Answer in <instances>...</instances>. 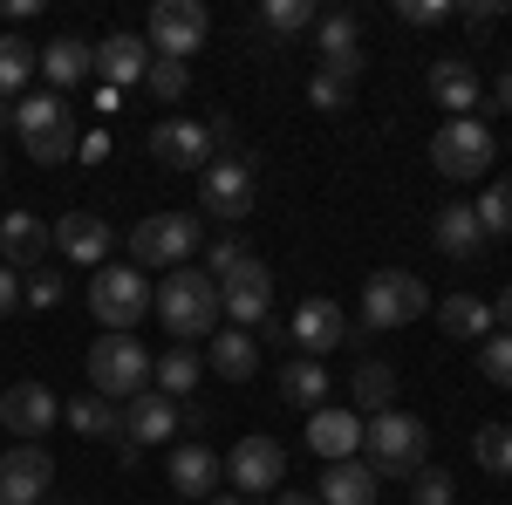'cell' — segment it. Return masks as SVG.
<instances>
[{
    "label": "cell",
    "instance_id": "1",
    "mask_svg": "<svg viewBox=\"0 0 512 505\" xmlns=\"http://www.w3.org/2000/svg\"><path fill=\"white\" fill-rule=\"evenodd\" d=\"M424 458H431V430H424V417L383 410V417L362 424V465L376 471V478H417Z\"/></svg>",
    "mask_w": 512,
    "mask_h": 505
},
{
    "label": "cell",
    "instance_id": "2",
    "mask_svg": "<svg viewBox=\"0 0 512 505\" xmlns=\"http://www.w3.org/2000/svg\"><path fill=\"white\" fill-rule=\"evenodd\" d=\"M151 308L164 314V328H171L178 342H198V335H212V328H219V280H212V273L171 267Z\"/></svg>",
    "mask_w": 512,
    "mask_h": 505
},
{
    "label": "cell",
    "instance_id": "3",
    "mask_svg": "<svg viewBox=\"0 0 512 505\" xmlns=\"http://www.w3.org/2000/svg\"><path fill=\"white\" fill-rule=\"evenodd\" d=\"M14 130H21V151L35 157V164H69V157L82 151L76 110H69L62 96H28V103H14Z\"/></svg>",
    "mask_w": 512,
    "mask_h": 505
},
{
    "label": "cell",
    "instance_id": "4",
    "mask_svg": "<svg viewBox=\"0 0 512 505\" xmlns=\"http://www.w3.org/2000/svg\"><path fill=\"white\" fill-rule=\"evenodd\" d=\"M151 301H158V294H151L144 267H117V260H110V267L89 273V314H96L110 335H130V328L151 314Z\"/></svg>",
    "mask_w": 512,
    "mask_h": 505
},
{
    "label": "cell",
    "instance_id": "5",
    "mask_svg": "<svg viewBox=\"0 0 512 505\" xmlns=\"http://www.w3.org/2000/svg\"><path fill=\"white\" fill-rule=\"evenodd\" d=\"M89 389L96 396H110V403H130V396H144L151 389V355L137 335H96V349H89Z\"/></svg>",
    "mask_w": 512,
    "mask_h": 505
},
{
    "label": "cell",
    "instance_id": "6",
    "mask_svg": "<svg viewBox=\"0 0 512 505\" xmlns=\"http://www.w3.org/2000/svg\"><path fill=\"white\" fill-rule=\"evenodd\" d=\"M424 308H431V287H424L417 273L383 267V273L362 280V335H369V328H410Z\"/></svg>",
    "mask_w": 512,
    "mask_h": 505
},
{
    "label": "cell",
    "instance_id": "7",
    "mask_svg": "<svg viewBox=\"0 0 512 505\" xmlns=\"http://www.w3.org/2000/svg\"><path fill=\"white\" fill-rule=\"evenodd\" d=\"M198 253V219L192 212H158V219H137V233H130V267H144V273H171V267H185Z\"/></svg>",
    "mask_w": 512,
    "mask_h": 505
},
{
    "label": "cell",
    "instance_id": "8",
    "mask_svg": "<svg viewBox=\"0 0 512 505\" xmlns=\"http://www.w3.org/2000/svg\"><path fill=\"white\" fill-rule=\"evenodd\" d=\"M492 157H499V144H492V130L478 117H444L437 123V137H431V164L444 171V178H485L492 171Z\"/></svg>",
    "mask_w": 512,
    "mask_h": 505
},
{
    "label": "cell",
    "instance_id": "9",
    "mask_svg": "<svg viewBox=\"0 0 512 505\" xmlns=\"http://www.w3.org/2000/svg\"><path fill=\"white\" fill-rule=\"evenodd\" d=\"M205 35H212V14L198 0H158L151 7V28H144L151 55H164V62H192L198 48H205Z\"/></svg>",
    "mask_w": 512,
    "mask_h": 505
},
{
    "label": "cell",
    "instance_id": "10",
    "mask_svg": "<svg viewBox=\"0 0 512 505\" xmlns=\"http://www.w3.org/2000/svg\"><path fill=\"white\" fill-rule=\"evenodd\" d=\"M280 478H287V451H280L274 437H239V444H233V458H226V485H233L239 499L280 492Z\"/></svg>",
    "mask_w": 512,
    "mask_h": 505
},
{
    "label": "cell",
    "instance_id": "11",
    "mask_svg": "<svg viewBox=\"0 0 512 505\" xmlns=\"http://www.w3.org/2000/svg\"><path fill=\"white\" fill-rule=\"evenodd\" d=\"M55 492V458L41 444H7L0 451V505H41Z\"/></svg>",
    "mask_w": 512,
    "mask_h": 505
},
{
    "label": "cell",
    "instance_id": "12",
    "mask_svg": "<svg viewBox=\"0 0 512 505\" xmlns=\"http://www.w3.org/2000/svg\"><path fill=\"white\" fill-rule=\"evenodd\" d=\"M55 417H62V403H55L48 383H7L0 389V430H7V437L35 444V437L55 430Z\"/></svg>",
    "mask_w": 512,
    "mask_h": 505
},
{
    "label": "cell",
    "instance_id": "13",
    "mask_svg": "<svg viewBox=\"0 0 512 505\" xmlns=\"http://www.w3.org/2000/svg\"><path fill=\"white\" fill-rule=\"evenodd\" d=\"M198 198L212 219H246L253 212V157H219L198 171Z\"/></svg>",
    "mask_w": 512,
    "mask_h": 505
},
{
    "label": "cell",
    "instance_id": "14",
    "mask_svg": "<svg viewBox=\"0 0 512 505\" xmlns=\"http://www.w3.org/2000/svg\"><path fill=\"white\" fill-rule=\"evenodd\" d=\"M267 308H274V273H267V260H246L239 273L219 280V314H226L233 328H260Z\"/></svg>",
    "mask_w": 512,
    "mask_h": 505
},
{
    "label": "cell",
    "instance_id": "15",
    "mask_svg": "<svg viewBox=\"0 0 512 505\" xmlns=\"http://www.w3.org/2000/svg\"><path fill=\"white\" fill-rule=\"evenodd\" d=\"M315 55H321V76H335V82L362 76V21L349 7H335V14L315 21Z\"/></svg>",
    "mask_w": 512,
    "mask_h": 505
},
{
    "label": "cell",
    "instance_id": "16",
    "mask_svg": "<svg viewBox=\"0 0 512 505\" xmlns=\"http://www.w3.org/2000/svg\"><path fill=\"white\" fill-rule=\"evenodd\" d=\"M151 157H158L164 171H205L212 164V130L192 117H164L151 130Z\"/></svg>",
    "mask_w": 512,
    "mask_h": 505
},
{
    "label": "cell",
    "instance_id": "17",
    "mask_svg": "<svg viewBox=\"0 0 512 505\" xmlns=\"http://www.w3.org/2000/svg\"><path fill=\"white\" fill-rule=\"evenodd\" d=\"M287 335H294V349H301V355H315V362H321L328 349H342L355 328L342 321L335 301H321V294H315V301H301V308H294V328H287Z\"/></svg>",
    "mask_w": 512,
    "mask_h": 505
},
{
    "label": "cell",
    "instance_id": "18",
    "mask_svg": "<svg viewBox=\"0 0 512 505\" xmlns=\"http://www.w3.org/2000/svg\"><path fill=\"white\" fill-rule=\"evenodd\" d=\"M164 471H171V492H185V499H212L219 492V478H226V465H219V451L212 444H178L171 458H164Z\"/></svg>",
    "mask_w": 512,
    "mask_h": 505
},
{
    "label": "cell",
    "instance_id": "19",
    "mask_svg": "<svg viewBox=\"0 0 512 505\" xmlns=\"http://www.w3.org/2000/svg\"><path fill=\"white\" fill-rule=\"evenodd\" d=\"M164 437H178V403L158 396V389H144V396H130L123 403V444H164Z\"/></svg>",
    "mask_w": 512,
    "mask_h": 505
},
{
    "label": "cell",
    "instance_id": "20",
    "mask_svg": "<svg viewBox=\"0 0 512 505\" xmlns=\"http://www.w3.org/2000/svg\"><path fill=\"white\" fill-rule=\"evenodd\" d=\"M308 451H315L321 465H342L362 451V417L355 410H315L308 417Z\"/></svg>",
    "mask_w": 512,
    "mask_h": 505
},
{
    "label": "cell",
    "instance_id": "21",
    "mask_svg": "<svg viewBox=\"0 0 512 505\" xmlns=\"http://www.w3.org/2000/svg\"><path fill=\"white\" fill-rule=\"evenodd\" d=\"M55 246V226L35 212H7L0 219V267H41V253Z\"/></svg>",
    "mask_w": 512,
    "mask_h": 505
},
{
    "label": "cell",
    "instance_id": "22",
    "mask_svg": "<svg viewBox=\"0 0 512 505\" xmlns=\"http://www.w3.org/2000/svg\"><path fill=\"white\" fill-rule=\"evenodd\" d=\"M431 96H437V110L472 117L478 96H485V82H478V69L465 62V55H444V62H431Z\"/></svg>",
    "mask_w": 512,
    "mask_h": 505
},
{
    "label": "cell",
    "instance_id": "23",
    "mask_svg": "<svg viewBox=\"0 0 512 505\" xmlns=\"http://www.w3.org/2000/svg\"><path fill=\"white\" fill-rule=\"evenodd\" d=\"M376 492H383V478L362 458H342V465H321L315 505H376Z\"/></svg>",
    "mask_w": 512,
    "mask_h": 505
},
{
    "label": "cell",
    "instance_id": "24",
    "mask_svg": "<svg viewBox=\"0 0 512 505\" xmlns=\"http://www.w3.org/2000/svg\"><path fill=\"white\" fill-rule=\"evenodd\" d=\"M55 246H62L76 267H110V226H103L96 212H69V219H55Z\"/></svg>",
    "mask_w": 512,
    "mask_h": 505
},
{
    "label": "cell",
    "instance_id": "25",
    "mask_svg": "<svg viewBox=\"0 0 512 505\" xmlns=\"http://www.w3.org/2000/svg\"><path fill=\"white\" fill-rule=\"evenodd\" d=\"M96 69H103V89H130V82L151 76V41L144 35H110L96 48Z\"/></svg>",
    "mask_w": 512,
    "mask_h": 505
},
{
    "label": "cell",
    "instance_id": "26",
    "mask_svg": "<svg viewBox=\"0 0 512 505\" xmlns=\"http://www.w3.org/2000/svg\"><path fill=\"white\" fill-rule=\"evenodd\" d=\"M212 376L219 383H253L260 376V342L246 335V328H212Z\"/></svg>",
    "mask_w": 512,
    "mask_h": 505
},
{
    "label": "cell",
    "instance_id": "27",
    "mask_svg": "<svg viewBox=\"0 0 512 505\" xmlns=\"http://www.w3.org/2000/svg\"><path fill=\"white\" fill-rule=\"evenodd\" d=\"M431 239H437V253H444V260H478V253H485V233H478V212H472V205H437Z\"/></svg>",
    "mask_w": 512,
    "mask_h": 505
},
{
    "label": "cell",
    "instance_id": "28",
    "mask_svg": "<svg viewBox=\"0 0 512 505\" xmlns=\"http://www.w3.org/2000/svg\"><path fill=\"white\" fill-rule=\"evenodd\" d=\"M89 69H96V48L82 35H55L48 48H41V76L55 82V89H76V82H89Z\"/></svg>",
    "mask_w": 512,
    "mask_h": 505
},
{
    "label": "cell",
    "instance_id": "29",
    "mask_svg": "<svg viewBox=\"0 0 512 505\" xmlns=\"http://www.w3.org/2000/svg\"><path fill=\"white\" fill-rule=\"evenodd\" d=\"M274 383H280V396H287L294 410H308V417H315V410H328V369H321L315 355H294Z\"/></svg>",
    "mask_w": 512,
    "mask_h": 505
},
{
    "label": "cell",
    "instance_id": "30",
    "mask_svg": "<svg viewBox=\"0 0 512 505\" xmlns=\"http://www.w3.org/2000/svg\"><path fill=\"white\" fill-rule=\"evenodd\" d=\"M437 328H444L451 342H485V335H492V308H485L478 294H444V301H437Z\"/></svg>",
    "mask_w": 512,
    "mask_h": 505
},
{
    "label": "cell",
    "instance_id": "31",
    "mask_svg": "<svg viewBox=\"0 0 512 505\" xmlns=\"http://www.w3.org/2000/svg\"><path fill=\"white\" fill-rule=\"evenodd\" d=\"M62 417H69V430H82V437H123V403L96 396V389H82L76 403H62Z\"/></svg>",
    "mask_w": 512,
    "mask_h": 505
},
{
    "label": "cell",
    "instance_id": "32",
    "mask_svg": "<svg viewBox=\"0 0 512 505\" xmlns=\"http://www.w3.org/2000/svg\"><path fill=\"white\" fill-rule=\"evenodd\" d=\"M349 396H355L362 417H383V410L396 403V369L390 362H362V369L349 376Z\"/></svg>",
    "mask_w": 512,
    "mask_h": 505
},
{
    "label": "cell",
    "instance_id": "33",
    "mask_svg": "<svg viewBox=\"0 0 512 505\" xmlns=\"http://www.w3.org/2000/svg\"><path fill=\"white\" fill-rule=\"evenodd\" d=\"M35 69H41V48H28L21 35H0V103H7V96H21Z\"/></svg>",
    "mask_w": 512,
    "mask_h": 505
},
{
    "label": "cell",
    "instance_id": "34",
    "mask_svg": "<svg viewBox=\"0 0 512 505\" xmlns=\"http://www.w3.org/2000/svg\"><path fill=\"white\" fill-rule=\"evenodd\" d=\"M198 369H205V362H198L192 349H171L164 362H151V389L178 403V396H192V389H198Z\"/></svg>",
    "mask_w": 512,
    "mask_h": 505
},
{
    "label": "cell",
    "instance_id": "35",
    "mask_svg": "<svg viewBox=\"0 0 512 505\" xmlns=\"http://www.w3.org/2000/svg\"><path fill=\"white\" fill-rule=\"evenodd\" d=\"M478 233L485 239H506L512 233V178H492V185H485V192H478Z\"/></svg>",
    "mask_w": 512,
    "mask_h": 505
},
{
    "label": "cell",
    "instance_id": "36",
    "mask_svg": "<svg viewBox=\"0 0 512 505\" xmlns=\"http://www.w3.org/2000/svg\"><path fill=\"white\" fill-rule=\"evenodd\" d=\"M472 458H478V471L512 478V424H485V430L472 437Z\"/></svg>",
    "mask_w": 512,
    "mask_h": 505
},
{
    "label": "cell",
    "instance_id": "37",
    "mask_svg": "<svg viewBox=\"0 0 512 505\" xmlns=\"http://www.w3.org/2000/svg\"><path fill=\"white\" fill-rule=\"evenodd\" d=\"M321 14H315V0H267V7H260V28H267V35H301V28H315Z\"/></svg>",
    "mask_w": 512,
    "mask_h": 505
},
{
    "label": "cell",
    "instance_id": "38",
    "mask_svg": "<svg viewBox=\"0 0 512 505\" xmlns=\"http://www.w3.org/2000/svg\"><path fill=\"white\" fill-rule=\"evenodd\" d=\"M478 376L492 389H512V335H485V349H478Z\"/></svg>",
    "mask_w": 512,
    "mask_h": 505
},
{
    "label": "cell",
    "instance_id": "39",
    "mask_svg": "<svg viewBox=\"0 0 512 505\" xmlns=\"http://www.w3.org/2000/svg\"><path fill=\"white\" fill-rule=\"evenodd\" d=\"M151 96H158V103H178V96H185V89H192V69H185V62H164V55H151Z\"/></svg>",
    "mask_w": 512,
    "mask_h": 505
},
{
    "label": "cell",
    "instance_id": "40",
    "mask_svg": "<svg viewBox=\"0 0 512 505\" xmlns=\"http://www.w3.org/2000/svg\"><path fill=\"white\" fill-rule=\"evenodd\" d=\"M451 499H458V485H451V471H444V465H424V471H417V492H410V505H451Z\"/></svg>",
    "mask_w": 512,
    "mask_h": 505
},
{
    "label": "cell",
    "instance_id": "41",
    "mask_svg": "<svg viewBox=\"0 0 512 505\" xmlns=\"http://www.w3.org/2000/svg\"><path fill=\"white\" fill-rule=\"evenodd\" d=\"M396 21H410V28H444V21H451V0H396Z\"/></svg>",
    "mask_w": 512,
    "mask_h": 505
},
{
    "label": "cell",
    "instance_id": "42",
    "mask_svg": "<svg viewBox=\"0 0 512 505\" xmlns=\"http://www.w3.org/2000/svg\"><path fill=\"white\" fill-rule=\"evenodd\" d=\"M62 301V273H21V308H55Z\"/></svg>",
    "mask_w": 512,
    "mask_h": 505
},
{
    "label": "cell",
    "instance_id": "43",
    "mask_svg": "<svg viewBox=\"0 0 512 505\" xmlns=\"http://www.w3.org/2000/svg\"><path fill=\"white\" fill-rule=\"evenodd\" d=\"M308 103H315V110H328V117H335V110H349V82H335V76H321V69H315Z\"/></svg>",
    "mask_w": 512,
    "mask_h": 505
},
{
    "label": "cell",
    "instance_id": "44",
    "mask_svg": "<svg viewBox=\"0 0 512 505\" xmlns=\"http://www.w3.org/2000/svg\"><path fill=\"white\" fill-rule=\"evenodd\" d=\"M246 260H253V253H246L239 239H219V246H212V260H205V273H219V280H226V273H239Z\"/></svg>",
    "mask_w": 512,
    "mask_h": 505
},
{
    "label": "cell",
    "instance_id": "45",
    "mask_svg": "<svg viewBox=\"0 0 512 505\" xmlns=\"http://www.w3.org/2000/svg\"><path fill=\"white\" fill-rule=\"evenodd\" d=\"M465 21H472V28H492V21H506V0H472V7H465Z\"/></svg>",
    "mask_w": 512,
    "mask_h": 505
},
{
    "label": "cell",
    "instance_id": "46",
    "mask_svg": "<svg viewBox=\"0 0 512 505\" xmlns=\"http://www.w3.org/2000/svg\"><path fill=\"white\" fill-rule=\"evenodd\" d=\"M14 308H21V273H14V267H0V321H7Z\"/></svg>",
    "mask_w": 512,
    "mask_h": 505
},
{
    "label": "cell",
    "instance_id": "47",
    "mask_svg": "<svg viewBox=\"0 0 512 505\" xmlns=\"http://www.w3.org/2000/svg\"><path fill=\"white\" fill-rule=\"evenodd\" d=\"M485 308H492V328H499V335H512V287L499 294V301H485Z\"/></svg>",
    "mask_w": 512,
    "mask_h": 505
},
{
    "label": "cell",
    "instance_id": "48",
    "mask_svg": "<svg viewBox=\"0 0 512 505\" xmlns=\"http://www.w3.org/2000/svg\"><path fill=\"white\" fill-rule=\"evenodd\" d=\"M492 103H499V110H512V69L499 82H492Z\"/></svg>",
    "mask_w": 512,
    "mask_h": 505
},
{
    "label": "cell",
    "instance_id": "49",
    "mask_svg": "<svg viewBox=\"0 0 512 505\" xmlns=\"http://www.w3.org/2000/svg\"><path fill=\"white\" fill-rule=\"evenodd\" d=\"M274 505H315V492H274Z\"/></svg>",
    "mask_w": 512,
    "mask_h": 505
},
{
    "label": "cell",
    "instance_id": "50",
    "mask_svg": "<svg viewBox=\"0 0 512 505\" xmlns=\"http://www.w3.org/2000/svg\"><path fill=\"white\" fill-rule=\"evenodd\" d=\"M205 505H246V499H239V492H212Z\"/></svg>",
    "mask_w": 512,
    "mask_h": 505
},
{
    "label": "cell",
    "instance_id": "51",
    "mask_svg": "<svg viewBox=\"0 0 512 505\" xmlns=\"http://www.w3.org/2000/svg\"><path fill=\"white\" fill-rule=\"evenodd\" d=\"M0 171H7V164H0Z\"/></svg>",
    "mask_w": 512,
    "mask_h": 505
}]
</instances>
